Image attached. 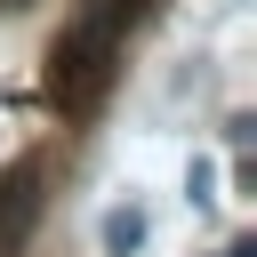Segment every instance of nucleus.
Segmentation results:
<instances>
[{
	"label": "nucleus",
	"mask_w": 257,
	"mask_h": 257,
	"mask_svg": "<svg viewBox=\"0 0 257 257\" xmlns=\"http://www.w3.org/2000/svg\"><path fill=\"white\" fill-rule=\"evenodd\" d=\"M137 16V0H88L80 8V24L48 48V80H56V96L64 104H88L96 88H104V64H112V48H120V24Z\"/></svg>",
	"instance_id": "1"
},
{
	"label": "nucleus",
	"mask_w": 257,
	"mask_h": 257,
	"mask_svg": "<svg viewBox=\"0 0 257 257\" xmlns=\"http://www.w3.org/2000/svg\"><path fill=\"white\" fill-rule=\"evenodd\" d=\"M40 185H48V169H40L32 153L0 177V257H16V249L32 241V225H40Z\"/></svg>",
	"instance_id": "2"
},
{
	"label": "nucleus",
	"mask_w": 257,
	"mask_h": 257,
	"mask_svg": "<svg viewBox=\"0 0 257 257\" xmlns=\"http://www.w3.org/2000/svg\"><path fill=\"white\" fill-rule=\"evenodd\" d=\"M137 241H145V209H137V201H120V209L104 217V249H112V257H128Z\"/></svg>",
	"instance_id": "3"
},
{
	"label": "nucleus",
	"mask_w": 257,
	"mask_h": 257,
	"mask_svg": "<svg viewBox=\"0 0 257 257\" xmlns=\"http://www.w3.org/2000/svg\"><path fill=\"white\" fill-rule=\"evenodd\" d=\"M225 257H257V241H233V249H225Z\"/></svg>",
	"instance_id": "4"
},
{
	"label": "nucleus",
	"mask_w": 257,
	"mask_h": 257,
	"mask_svg": "<svg viewBox=\"0 0 257 257\" xmlns=\"http://www.w3.org/2000/svg\"><path fill=\"white\" fill-rule=\"evenodd\" d=\"M0 8H16V0H0Z\"/></svg>",
	"instance_id": "5"
}]
</instances>
